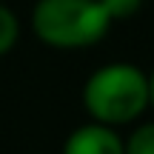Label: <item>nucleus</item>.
Returning a JSON list of instances; mask_svg holds the SVG:
<instances>
[{
	"label": "nucleus",
	"instance_id": "nucleus-1",
	"mask_svg": "<svg viewBox=\"0 0 154 154\" xmlns=\"http://www.w3.org/2000/svg\"><path fill=\"white\" fill-rule=\"evenodd\" d=\"M83 106L94 123L111 128L131 123L151 106L149 77L131 63H109L86 80Z\"/></svg>",
	"mask_w": 154,
	"mask_h": 154
},
{
	"label": "nucleus",
	"instance_id": "nucleus-2",
	"mask_svg": "<svg viewBox=\"0 0 154 154\" xmlns=\"http://www.w3.org/2000/svg\"><path fill=\"white\" fill-rule=\"evenodd\" d=\"M32 29L51 49H86L106 37L111 20L97 0H37Z\"/></svg>",
	"mask_w": 154,
	"mask_h": 154
},
{
	"label": "nucleus",
	"instance_id": "nucleus-3",
	"mask_svg": "<svg viewBox=\"0 0 154 154\" xmlns=\"http://www.w3.org/2000/svg\"><path fill=\"white\" fill-rule=\"evenodd\" d=\"M63 154H126V143L111 126L86 123L69 134Z\"/></svg>",
	"mask_w": 154,
	"mask_h": 154
},
{
	"label": "nucleus",
	"instance_id": "nucleus-4",
	"mask_svg": "<svg viewBox=\"0 0 154 154\" xmlns=\"http://www.w3.org/2000/svg\"><path fill=\"white\" fill-rule=\"evenodd\" d=\"M17 37H20V23H17L14 11H11L9 6L0 3V57L14 49Z\"/></svg>",
	"mask_w": 154,
	"mask_h": 154
},
{
	"label": "nucleus",
	"instance_id": "nucleus-5",
	"mask_svg": "<svg viewBox=\"0 0 154 154\" xmlns=\"http://www.w3.org/2000/svg\"><path fill=\"white\" fill-rule=\"evenodd\" d=\"M126 154H154V123H143L126 140Z\"/></svg>",
	"mask_w": 154,
	"mask_h": 154
},
{
	"label": "nucleus",
	"instance_id": "nucleus-6",
	"mask_svg": "<svg viewBox=\"0 0 154 154\" xmlns=\"http://www.w3.org/2000/svg\"><path fill=\"white\" fill-rule=\"evenodd\" d=\"M100 6H103V11L109 14V20H128V17H134L140 11V6H143V0H97Z\"/></svg>",
	"mask_w": 154,
	"mask_h": 154
},
{
	"label": "nucleus",
	"instance_id": "nucleus-7",
	"mask_svg": "<svg viewBox=\"0 0 154 154\" xmlns=\"http://www.w3.org/2000/svg\"><path fill=\"white\" fill-rule=\"evenodd\" d=\"M149 91H151V106H154V74L149 77Z\"/></svg>",
	"mask_w": 154,
	"mask_h": 154
}]
</instances>
